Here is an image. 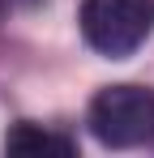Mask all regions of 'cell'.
I'll list each match as a JSON object with an SVG mask.
<instances>
[{
	"label": "cell",
	"instance_id": "6da1fadb",
	"mask_svg": "<svg viewBox=\"0 0 154 158\" xmlns=\"http://www.w3.org/2000/svg\"><path fill=\"white\" fill-rule=\"evenodd\" d=\"M154 30V0H81V34L99 56L124 60Z\"/></svg>",
	"mask_w": 154,
	"mask_h": 158
},
{
	"label": "cell",
	"instance_id": "7a4b0ae2",
	"mask_svg": "<svg viewBox=\"0 0 154 158\" xmlns=\"http://www.w3.org/2000/svg\"><path fill=\"white\" fill-rule=\"evenodd\" d=\"M90 132L111 150L154 141V94L141 85H107L90 103Z\"/></svg>",
	"mask_w": 154,
	"mask_h": 158
},
{
	"label": "cell",
	"instance_id": "3957f363",
	"mask_svg": "<svg viewBox=\"0 0 154 158\" xmlns=\"http://www.w3.org/2000/svg\"><path fill=\"white\" fill-rule=\"evenodd\" d=\"M4 150L9 154H77V141L73 137H64V132H51V128H39V124H13V128L4 132Z\"/></svg>",
	"mask_w": 154,
	"mask_h": 158
}]
</instances>
